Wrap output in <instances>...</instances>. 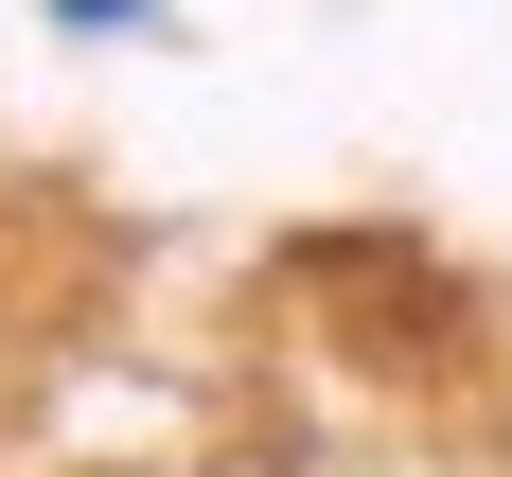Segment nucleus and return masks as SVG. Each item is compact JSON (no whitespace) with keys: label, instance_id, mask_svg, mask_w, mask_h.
Here are the masks:
<instances>
[{"label":"nucleus","instance_id":"nucleus-1","mask_svg":"<svg viewBox=\"0 0 512 477\" xmlns=\"http://www.w3.org/2000/svg\"><path fill=\"white\" fill-rule=\"evenodd\" d=\"M53 18H71V36H142L159 0H53Z\"/></svg>","mask_w":512,"mask_h":477}]
</instances>
